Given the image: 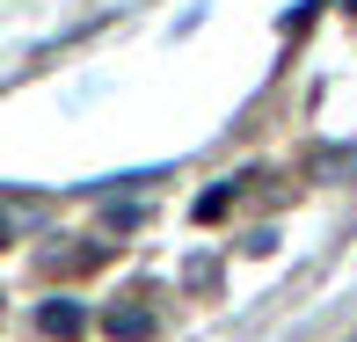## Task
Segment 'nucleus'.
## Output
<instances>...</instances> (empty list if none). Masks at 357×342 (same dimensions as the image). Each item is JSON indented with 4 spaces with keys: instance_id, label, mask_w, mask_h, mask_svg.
<instances>
[{
    "instance_id": "f03ea898",
    "label": "nucleus",
    "mask_w": 357,
    "mask_h": 342,
    "mask_svg": "<svg viewBox=\"0 0 357 342\" xmlns=\"http://www.w3.org/2000/svg\"><path fill=\"white\" fill-rule=\"evenodd\" d=\"M37 328L59 335V342H80V306H73V299H52V306L37 313Z\"/></svg>"
},
{
    "instance_id": "39448f33",
    "label": "nucleus",
    "mask_w": 357,
    "mask_h": 342,
    "mask_svg": "<svg viewBox=\"0 0 357 342\" xmlns=\"http://www.w3.org/2000/svg\"><path fill=\"white\" fill-rule=\"evenodd\" d=\"M350 8H357V0H350Z\"/></svg>"
},
{
    "instance_id": "7ed1b4c3",
    "label": "nucleus",
    "mask_w": 357,
    "mask_h": 342,
    "mask_svg": "<svg viewBox=\"0 0 357 342\" xmlns=\"http://www.w3.org/2000/svg\"><path fill=\"white\" fill-rule=\"evenodd\" d=\"M234 189H241V182H219V189H204V197H197V219H219V211L234 204Z\"/></svg>"
},
{
    "instance_id": "f257e3e1",
    "label": "nucleus",
    "mask_w": 357,
    "mask_h": 342,
    "mask_svg": "<svg viewBox=\"0 0 357 342\" xmlns=\"http://www.w3.org/2000/svg\"><path fill=\"white\" fill-rule=\"evenodd\" d=\"M102 328L117 335V342H146V335H153V313H146V306H109Z\"/></svg>"
},
{
    "instance_id": "20e7f679",
    "label": "nucleus",
    "mask_w": 357,
    "mask_h": 342,
    "mask_svg": "<svg viewBox=\"0 0 357 342\" xmlns=\"http://www.w3.org/2000/svg\"><path fill=\"white\" fill-rule=\"evenodd\" d=\"M0 240H8V219H0Z\"/></svg>"
}]
</instances>
